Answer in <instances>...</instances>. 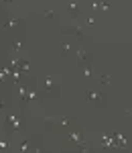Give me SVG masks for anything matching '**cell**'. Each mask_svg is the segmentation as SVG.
Here are the masks:
<instances>
[{"label":"cell","instance_id":"obj_1","mask_svg":"<svg viewBox=\"0 0 132 153\" xmlns=\"http://www.w3.org/2000/svg\"><path fill=\"white\" fill-rule=\"evenodd\" d=\"M41 92H43V96L53 98V100L61 98V88H59V84H57V80L53 76H43L41 78Z\"/></svg>","mask_w":132,"mask_h":153},{"label":"cell","instance_id":"obj_2","mask_svg":"<svg viewBox=\"0 0 132 153\" xmlns=\"http://www.w3.org/2000/svg\"><path fill=\"white\" fill-rule=\"evenodd\" d=\"M63 14H65L69 21H79L85 14V4L81 0H67L65 6H63Z\"/></svg>","mask_w":132,"mask_h":153},{"label":"cell","instance_id":"obj_3","mask_svg":"<svg viewBox=\"0 0 132 153\" xmlns=\"http://www.w3.org/2000/svg\"><path fill=\"white\" fill-rule=\"evenodd\" d=\"M84 98H85L87 104H94V106H106V104H108L106 94L100 92V90L94 88V86H85V88H84Z\"/></svg>","mask_w":132,"mask_h":153},{"label":"cell","instance_id":"obj_4","mask_svg":"<svg viewBox=\"0 0 132 153\" xmlns=\"http://www.w3.org/2000/svg\"><path fill=\"white\" fill-rule=\"evenodd\" d=\"M0 27H2L4 31H16V29L24 27V21L21 16H16V14H8V16H4V19L0 21Z\"/></svg>","mask_w":132,"mask_h":153},{"label":"cell","instance_id":"obj_5","mask_svg":"<svg viewBox=\"0 0 132 153\" xmlns=\"http://www.w3.org/2000/svg\"><path fill=\"white\" fill-rule=\"evenodd\" d=\"M63 31H71L73 35L77 37V39H81V41H87V39H89V37H87V29H85L84 25H79V23L63 25Z\"/></svg>","mask_w":132,"mask_h":153},{"label":"cell","instance_id":"obj_6","mask_svg":"<svg viewBox=\"0 0 132 153\" xmlns=\"http://www.w3.org/2000/svg\"><path fill=\"white\" fill-rule=\"evenodd\" d=\"M75 125H77V123H75V118H69V117L57 118V127H55V133H59V131L67 133V131H71V129H77Z\"/></svg>","mask_w":132,"mask_h":153},{"label":"cell","instance_id":"obj_7","mask_svg":"<svg viewBox=\"0 0 132 153\" xmlns=\"http://www.w3.org/2000/svg\"><path fill=\"white\" fill-rule=\"evenodd\" d=\"M65 141L73 143V145L77 147L79 143H84V141H85V139H84V131H79V129H71V131H67V133H65Z\"/></svg>","mask_w":132,"mask_h":153},{"label":"cell","instance_id":"obj_8","mask_svg":"<svg viewBox=\"0 0 132 153\" xmlns=\"http://www.w3.org/2000/svg\"><path fill=\"white\" fill-rule=\"evenodd\" d=\"M31 137H23V139H18L16 137V141H14V147H16V151H21V153H26V151H31Z\"/></svg>","mask_w":132,"mask_h":153},{"label":"cell","instance_id":"obj_9","mask_svg":"<svg viewBox=\"0 0 132 153\" xmlns=\"http://www.w3.org/2000/svg\"><path fill=\"white\" fill-rule=\"evenodd\" d=\"M81 74H84L85 82H94V80H96V71H94V68H92V63L81 65Z\"/></svg>","mask_w":132,"mask_h":153},{"label":"cell","instance_id":"obj_10","mask_svg":"<svg viewBox=\"0 0 132 153\" xmlns=\"http://www.w3.org/2000/svg\"><path fill=\"white\" fill-rule=\"evenodd\" d=\"M96 16H98V14H92V12H85L84 16H81V21H84L81 25H84V27L87 29V31L96 27Z\"/></svg>","mask_w":132,"mask_h":153},{"label":"cell","instance_id":"obj_11","mask_svg":"<svg viewBox=\"0 0 132 153\" xmlns=\"http://www.w3.org/2000/svg\"><path fill=\"white\" fill-rule=\"evenodd\" d=\"M75 57H77V61H79L81 65L89 63V53H87L85 49H81V47H77V49H75Z\"/></svg>","mask_w":132,"mask_h":153},{"label":"cell","instance_id":"obj_12","mask_svg":"<svg viewBox=\"0 0 132 153\" xmlns=\"http://www.w3.org/2000/svg\"><path fill=\"white\" fill-rule=\"evenodd\" d=\"M43 125L47 131H53L55 133V127H57V118L55 117H43Z\"/></svg>","mask_w":132,"mask_h":153},{"label":"cell","instance_id":"obj_13","mask_svg":"<svg viewBox=\"0 0 132 153\" xmlns=\"http://www.w3.org/2000/svg\"><path fill=\"white\" fill-rule=\"evenodd\" d=\"M10 47H12V55H18V53L24 49V41L23 39H14V41L10 43Z\"/></svg>","mask_w":132,"mask_h":153},{"label":"cell","instance_id":"obj_14","mask_svg":"<svg viewBox=\"0 0 132 153\" xmlns=\"http://www.w3.org/2000/svg\"><path fill=\"white\" fill-rule=\"evenodd\" d=\"M112 10V4H110L108 0H100V4H98V12H102V14H108Z\"/></svg>","mask_w":132,"mask_h":153},{"label":"cell","instance_id":"obj_15","mask_svg":"<svg viewBox=\"0 0 132 153\" xmlns=\"http://www.w3.org/2000/svg\"><path fill=\"white\" fill-rule=\"evenodd\" d=\"M71 49H73V45L69 41H63V43H61V57H67V55L71 53Z\"/></svg>","mask_w":132,"mask_h":153},{"label":"cell","instance_id":"obj_16","mask_svg":"<svg viewBox=\"0 0 132 153\" xmlns=\"http://www.w3.org/2000/svg\"><path fill=\"white\" fill-rule=\"evenodd\" d=\"M41 14H43V19H55L57 16V10L55 8H43Z\"/></svg>","mask_w":132,"mask_h":153},{"label":"cell","instance_id":"obj_17","mask_svg":"<svg viewBox=\"0 0 132 153\" xmlns=\"http://www.w3.org/2000/svg\"><path fill=\"white\" fill-rule=\"evenodd\" d=\"M77 151H92V145H89V143H79V145H77Z\"/></svg>","mask_w":132,"mask_h":153},{"label":"cell","instance_id":"obj_18","mask_svg":"<svg viewBox=\"0 0 132 153\" xmlns=\"http://www.w3.org/2000/svg\"><path fill=\"white\" fill-rule=\"evenodd\" d=\"M14 2H16V0H0V4H4V6H10Z\"/></svg>","mask_w":132,"mask_h":153},{"label":"cell","instance_id":"obj_19","mask_svg":"<svg viewBox=\"0 0 132 153\" xmlns=\"http://www.w3.org/2000/svg\"><path fill=\"white\" fill-rule=\"evenodd\" d=\"M102 84H110V76H102Z\"/></svg>","mask_w":132,"mask_h":153},{"label":"cell","instance_id":"obj_20","mask_svg":"<svg viewBox=\"0 0 132 153\" xmlns=\"http://www.w3.org/2000/svg\"><path fill=\"white\" fill-rule=\"evenodd\" d=\"M4 108H6V102H4V100H0V110H4Z\"/></svg>","mask_w":132,"mask_h":153},{"label":"cell","instance_id":"obj_21","mask_svg":"<svg viewBox=\"0 0 132 153\" xmlns=\"http://www.w3.org/2000/svg\"><path fill=\"white\" fill-rule=\"evenodd\" d=\"M39 2H43V4H49V2H51V0H39Z\"/></svg>","mask_w":132,"mask_h":153}]
</instances>
